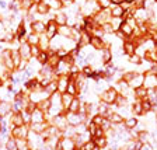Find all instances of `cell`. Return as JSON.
<instances>
[{"label":"cell","instance_id":"obj_1","mask_svg":"<svg viewBox=\"0 0 157 150\" xmlns=\"http://www.w3.org/2000/svg\"><path fill=\"white\" fill-rule=\"evenodd\" d=\"M11 135H13L16 139H27L28 136V129L25 126H14V129L11 131Z\"/></svg>","mask_w":157,"mask_h":150},{"label":"cell","instance_id":"obj_2","mask_svg":"<svg viewBox=\"0 0 157 150\" xmlns=\"http://www.w3.org/2000/svg\"><path fill=\"white\" fill-rule=\"evenodd\" d=\"M67 124L69 125H72V126H77V125H80L83 122V119H84V115L83 114H70L67 115Z\"/></svg>","mask_w":157,"mask_h":150},{"label":"cell","instance_id":"obj_3","mask_svg":"<svg viewBox=\"0 0 157 150\" xmlns=\"http://www.w3.org/2000/svg\"><path fill=\"white\" fill-rule=\"evenodd\" d=\"M117 93H115V90H108V91H105L104 94H102V101L105 102V104H112V102L117 101Z\"/></svg>","mask_w":157,"mask_h":150},{"label":"cell","instance_id":"obj_4","mask_svg":"<svg viewBox=\"0 0 157 150\" xmlns=\"http://www.w3.org/2000/svg\"><path fill=\"white\" fill-rule=\"evenodd\" d=\"M60 142V144H62V149L63 150H75L76 147V143L73 139H70V137H63Z\"/></svg>","mask_w":157,"mask_h":150},{"label":"cell","instance_id":"obj_5","mask_svg":"<svg viewBox=\"0 0 157 150\" xmlns=\"http://www.w3.org/2000/svg\"><path fill=\"white\" fill-rule=\"evenodd\" d=\"M31 121H33V124H41V122H44V112L36 108L35 111L31 114Z\"/></svg>","mask_w":157,"mask_h":150},{"label":"cell","instance_id":"obj_6","mask_svg":"<svg viewBox=\"0 0 157 150\" xmlns=\"http://www.w3.org/2000/svg\"><path fill=\"white\" fill-rule=\"evenodd\" d=\"M66 125H67V119H66L65 117H60V115H58V117L55 118V126L56 129H65Z\"/></svg>","mask_w":157,"mask_h":150},{"label":"cell","instance_id":"obj_7","mask_svg":"<svg viewBox=\"0 0 157 150\" xmlns=\"http://www.w3.org/2000/svg\"><path fill=\"white\" fill-rule=\"evenodd\" d=\"M11 122H13L14 126H23V125H24V118H23V114H20V112L14 114V117L11 118Z\"/></svg>","mask_w":157,"mask_h":150},{"label":"cell","instance_id":"obj_8","mask_svg":"<svg viewBox=\"0 0 157 150\" xmlns=\"http://www.w3.org/2000/svg\"><path fill=\"white\" fill-rule=\"evenodd\" d=\"M10 110H11V107H10L9 102L0 101V117H6V115L10 112Z\"/></svg>","mask_w":157,"mask_h":150},{"label":"cell","instance_id":"obj_9","mask_svg":"<svg viewBox=\"0 0 157 150\" xmlns=\"http://www.w3.org/2000/svg\"><path fill=\"white\" fill-rule=\"evenodd\" d=\"M72 101H73V97L69 94V93H65V94L62 95V107L69 108L70 104H72Z\"/></svg>","mask_w":157,"mask_h":150},{"label":"cell","instance_id":"obj_10","mask_svg":"<svg viewBox=\"0 0 157 150\" xmlns=\"http://www.w3.org/2000/svg\"><path fill=\"white\" fill-rule=\"evenodd\" d=\"M69 111L72 112V114H78V111H80V102H78V100L73 98L72 104H70V107H69Z\"/></svg>","mask_w":157,"mask_h":150},{"label":"cell","instance_id":"obj_11","mask_svg":"<svg viewBox=\"0 0 157 150\" xmlns=\"http://www.w3.org/2000/svg\"><path fill=\"white\" fill-rule=\"evenodd\" d=\"M33 131L35 133H42L46 131V124L45 122H41V124H33Z\"/></svg>","mask_w":157,"mask_h":150},{"label":"cell","instance_id":"obj_12","mask_svg":"<svg viewBox=\"0 0 157 150\" xmlns=\"http://www.w3.org/2000/svg\"><path fill=\"white\" fill-rule=\"evenodd\" d=\"M94 143H95V146H97V149H104V147H107L108 140H107V137H105V136H102V137L95 139Z\"/></svg>","mask_w":157,"mask_h":150},{"label":"cell","instance_id":"obj_13","mask_svg":"<svg viewBox=\"0 0 157 150\" xmlns=\"http://www.w3.org/2000/svg\"><path fill=\"white\" fill-rule=\"evenodd\" d=\"M109 122H111V124H115V125H119L124 122V118H122V115H119V114H111L109 115Z\"/></svg>","mask_w":157,"mask_h":150},{"label":"cell","instance_id":"obj_14","mask_svg":"<svg viewBox=\"0 0 157 150\" xmlns=\"http://www.w3.org/2000/svg\"><path fill=\"white\" fill-rule=\"evenodd\" d=\"M6 149L7 150H20L18 149V143H17L14 139H9L6 142Z\"/></svg>","mask_w":157,"mask_h":150},{"label":"cell","instance_id":"obj_15","mask_svg":"<svg viewBox=\"0 0 157 150\" xmlns=\"http://www.w3.org/2000/svg\"><path fill=\"white\" fill-rule=\"evenodd\" d=\"M136 125H137L136 118H128L126 121H125V128H126V129H133Z\"/></svg>","mask_w":157,"mask_h":150},{"label":"cell","instance_id":"obj_16","mask_svg":"<svg viewBox=\"0 0 157 150\" xmlns=\"http://www.w3.org/2000/svg\"><path fill=\"white\" fill-rule=\"evenodd\" d=\"M156 84H157V80H156V77H153V76L146 77V80H144V86H147V87H154Z\"/></svg>","mask_w":157,"mask_h":150},{"label":"cell","instance_id":"obj_17","mask_svg":"<svg viewBox=\"0 0 157 150\" xmlns=\"http://www.w3.org/2000/svg\"><path fill=\"white\" fill-rule=\"evenodd\" d=\"M95 149H97V146H95V143L91 142V140L87 142V143H84L82 146V150H95Z\"/></svg>","mask_w":157,"mask_h":150},{"label":"cell","instance_id":"obj_18","mask_svg":"<svg viewBox=\"0 0 157 150\" xmlns=\"http://www.w3.org/2000/svg\"><path fill=\"white\" fill-rule=\"evenodd\" d=\"M135 94H136L137 97H144V95L147 94V90H144V88L139 87V88H136V90H135Z\"/></svg>","mask_w":157,"mask_h":150},{"label":"cell","instance_id":"obj_19","mask_svg":"<svg viewBox=\"0 0 157 150\" xmlns=\"http://www.w3.org/2000/svg\"><path fill=\"white\" fill-rule=\"evenodd\" d=\"M133 112H135L136 115L143 114V108H142V104H135V105H133Z\"/></svg>","mask_w":157,"mask_h":150},{"label":"cell","instance_id":"obj_20","mask_svg":"<svg viewBox=\"0 0 157 150\" xmlns=\"http://www.w3.org/2000/svg\"><path fill=\"white\" fill-rule=\"evenodd\" d=\"M142 108H143V112L144 111H150V110H151V102L150 101H143V102H142Z\"/></svg>","mask_w":157,"mask_h":150},{"label":"cell","instance_id":"obj_21","mask_svg":"<svg viewBox=\"0 0 157 150\" xmlns=\"http://www.w3.org/2000/svg\"><path fill=\"white\" fill-rule=\"evenodd\" d=\"M122 31H124L125 34H128V35H129V34H132V29H131V27L128 25V24H122Z\"/></svg>","mask_w":157,"mask_h":150},{"label":"cell","instance_id":"obj_22","mask_svg":"<svg viewBox=\"0 0 157 150\" xmlns=\"http://www.w3.org/2000/svg\"><path fill=\"white\" fill-rule=\"evenodd\" d=\"M140 150H153V146L150 143H142Z\"/></svg>","mask_w":157,"mask_h":150},{"label":"cell","instance_id":"obj_23","mask_svg":"<svg viewBox=\"0 0 157 150\" xmlns=\"http://www.w3.org/2000/svg\"><path fill=\"white\" fill-rule=\"evenodd\" d=\"M59 88H60L62 91L67 90V87H66V80H60V83H59Z\"/></svg>","mask_w":157,"mask_h":150},{"label":"cell","instance_id":"obj_24","mask_svg":"<svg viewBox=\"0 0 157 150\" xmlns=\"http://www.w3.org/2000/svg\"><path fill=\"white\" fill-rule=\"evenodd\" d=\"M121 13H122V9H121V7H118V9H115L114 10V11H112V14H114V16H121Z\"/></svg>","mask_w":157,"mask_h":150},{"label":"cell","instance_id":"obj_25","mask_svg":"<svg viewBox=\"0 0 157 150\" xmlns=\"http://www.w3.org/2000/svg\"><path fill=\"white\" fill-rule=\"evenodd\" d=\"M35 29H36V31H42V29H44V25H42L41 23H36V24H35Z\"/></svg>","mask_w":157,"mask_h":150},{"label":"cell","instance_id":"obj_26","mask_svg":"<svg viewBox=\"0 0 157 150\" xmlns=\"http://www.w3.org/2000/svg\"><path fill=\"white\" fill-rule=\"evenodd\" d=\"M53 31H55V27H53V24H51V25H49V35H52Z\"/></svg>","mask_w":157,"mask_h":150},{"label":"cell","instance_id":"obj_27","mask_svg":"<svg viewBox=\"0 0 157 150\" xmlns=\"http://www.w3.org/2000/svg\"><path fill=\"white\" fill-rule=\"evenodd\" d=\"M126 49H128L126 52H129V53H131L132 51H133V48H132V45H131V44H126Z\"/></svg>","mask_w":157,"mask_h":150},{"label":"cell","instance_id":"obj_28","mask_svg":"<svg viewBox=\"0 0 157 150\" xmlns=\"http://www.w3.org/2000/svg\"><path fill=\"white\" fill-rule=\"evenodd\" d=\"M39 60H41V62L46 60V55H45V53H41V55H39Z\"/></svg>","mask_w":157,"mask_h":150},{"label":"cell","instance_id":"obj_29","mask_svg":"<svg viewBox=\"0 0 157 150\" xmlns=\"http://www.w3.org/2000/svg\"><path fill=\"white\" fill-rule=\"evenodd\" d=\"M58 21H59V23H65V18H63V16H59Z\"/></svg>","mask_w":157,"mask_h":150},{"label":"cell","instance_id":"obj_30","mask_svg":"<svg viewBox=\"0 0 157 150\" xmlns=\"http://www.w3.org/2000/svg\"><path fill=\"white\" fill-rule=\"evenodd\" d=\"M29 39H31V42H36V37H34V35L29 37Z\"/></svg>","mask_w":157,"mask_h":150},{"label":"cell","instance_id":"obj_31","mask_svg":"<svg viewBox=\"0 0 157 150\" xmlns=\"http://www.w3.org/2000/svg\"><path fill=\"white\" fill-rule=\"evenodd\" d=\"M132 60H133L135 63H139V58H137V56H133V58H132Z\"/></svg>","mask_w":157,"mask_h":150},{"label":"cell","instance_id":"obj_32","mask_svg":"<svg viewBox=\"0 0 157 150\" xmlns=\"http://www.w3.org/2000/svg\"><path fill=\"white\" fill-rule=\"evenodd\" d=\"M112 2H114V3H118V2H119V0H112Z\"/></svg>","mask_w":157,"mask_h":150},{"label":"cell","instance_id":"obj_33","mask_svg":"<svg viewBox=\"0 0 157 150\" xmlns=\"http://www.w3.org/2000/svg\"><path fill=\"white\" fill-rule=\"evenodd\" d=\"M156 118H157V112H156Z\"/></svg>","mask_w":157,"mask_h":150},{"label":"cell","instance_id":"obj_34","mask_svg":"<svg viewBox=\"0 0 157 150\" xmlns=\"http://www.w3.org/2000/svg\"><path fill=\"white\" fill-rule=\"evenodd\" d=\"M129 2H132V0H129Z\"/></svg>","mask_w":157,"mask_h":150}]
</instances>
